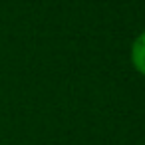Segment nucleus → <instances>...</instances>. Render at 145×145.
<instances>
[{"label":"nucleus","mask_w":145,"mask_h":145,"mask_svg":"<svg viewBox=\"0 0 145 145\" xmlns=\"http://www.w3.org/2000/svg\"><path fill=\"white\" fill-rule=\"evenodd\" d=\"M131 64L141 76H145V32L139 34L131 44Z\"/></svg>","instance_id":"1"}]
</instances>
